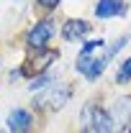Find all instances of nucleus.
<instances>
[{
	"instance_id": "1",
	"label": "nucleus",
	"mask_w": 131,
	"mask_h": 133,
	"mask_svg": "<svg viewBox=\"0 0 131 133\" xmlns=\"http://www.w3.org/2000/svg\"><path fill=\"white\" fill-rule=\"evenodd\" d=\"M54 36V21H39L36 26H33L31 31H28V36H26V44L31 46V49L41 51L46 44H49V38Z\"/></svg>"
},
{
	"instance_id": "2",
	"label": "nucleus",
	"mask_w": 131,
	"mask_h": 133,
	"mask_svg": "<svg viewBox=\"0 0 131 133\" xmlns=\"http://www.w3.org/2000/svg\"><path fill=\"white\" fill-rule=\"evenodd\" d=\"M59 59V51H54V49H41V51H36V56H31L28 62H26V66L21 69V74H44L46 72V66L51 64V62H57Z\"/></svg>"
},
{
	"instance_id": "3",
	"label": "nucleus",
	"mask_w": 131,
	"mask_h": 133,
	"mask_svg": "<svg viewBox=\"0 0 131 133\" xmlns=\"http://www.w3.org/2000/svg\"><path fill=\"white\" fill-rule=\"evenodd\" d=\"M69 95H72V90H69V84H57V87H49L46 92H41L39 97H36V102L33 105H39V108H62L67 100H69Z\"/></svg>"
},
{
	"instance_id": "4",
	"label": "nucleus",
	"mask_w": 131,
	"mask_h": 133,
	"mask_svg": "<svg viewBox=\"0 0 131 133\" xmlns=\"http://www.w3.org/2000/svg\"><path fill=\"white\" fill-rule=\"evenodd\" d=\"M31 113H26V110H21V108H16V110H10V115H8V128H10V133H31Z\"/></svg>"
},
{
	"instance_id": "5",
	"label": "nucleus",
	"mask_w": 131,
	"mask_h": 133,
	"mask_svg": "<svg viewBox=\"0 0 131 133\" xmlns=\"http://www.w3.org/2000/svg\"><path fill=\"white\" fill-rule=\"evenodd\" d=\"M87 31H90V23L87 21H67L64 28H62V36H64V41H77Z\"/></svg>"
},
{
	"instance_id": "6",
	"label": "nucleus",
	"mask_w": 131,
	"mask_h": 133,
	"mask_svg": "<svg viewBox=\"0 0 131 133\" xmlns=\"http://www.w3.org/2000/svg\"><path fill=\"white\" fill-rule=\"evenodd\" d=\"M93 131L95 133H113V118L105 110H100V108L93 110Z\"/></svg>"
},
{
	"instance_id": "7",
	"label": "nucleus",
	"mask_w": 131,
	"mask_h": 133,
	"mask_svg": "<svg viewBox=\"0 0 131 133\" xmlns=\"http://www.w3.org/2000/svg\"><path fill=\"white\" fill-rule=\"evenodd\" d=\"M123 10V0H100L95 5V16L98 18H113Z\"/></svg>"
},
{
	"instance_id": "8",
	"label": "nucleus",
	"mask_w": 131,
	"mask_h": 133,
	"mask_svg": "<svg viewBox=\"0 0 131 133\" xmlns=\"http://www.w3.org/2000/svg\"><path fill=\"white\" fill-rule=\"evenodd\" d=\"M131 79V56L129 59H126V62H123V64H121V69H118V74H116V82H129Z\"/></svg>"
},
{
	"instance_id": "9",
	"label": "nucleus",
	"mask_w": 131,
	"mask_h": 133,
	"mask_svg": "<svg viewBox=\"0 0 131 133\" xmlns=\"http://www.w3.org/2000/svg\"><path fill=\"white\" fill-rule=\"evenodd\" d=\"M49 82V77H46V74H44V77H39V79H33L31 84H28V87H31V90H41V87H44V84Z\"/></svg>"
},
{
	"instance_id": "10",
	"label": "nucleus",
	"mask_w": 131,
	"mask_h": 133,
	"mask_svg": "<svg viewBox=\"0 0 131 133\" xmlns=\"http://www.w3.org/2000/svg\"><path fill=\"white\" fill-rule=\"evenodd\" d=\"M39 3H41L44 8H57V5H59V0H39Z\"/></svg>"
},
{
	"instance_id": "11",
	"label": "nucleus",
	"mask_w": 131,
	"mask_h": 133,
	"mask_svg": "<svg viewBox=\"0 0 131 133\" xmlns=\"http://www.w3.org/2000/svg\"><path fill=\"white\" fill-rule=\"evenodd\" d=\"M129 133H131V131H129Z\"/></svg>"
}]
</instances>
